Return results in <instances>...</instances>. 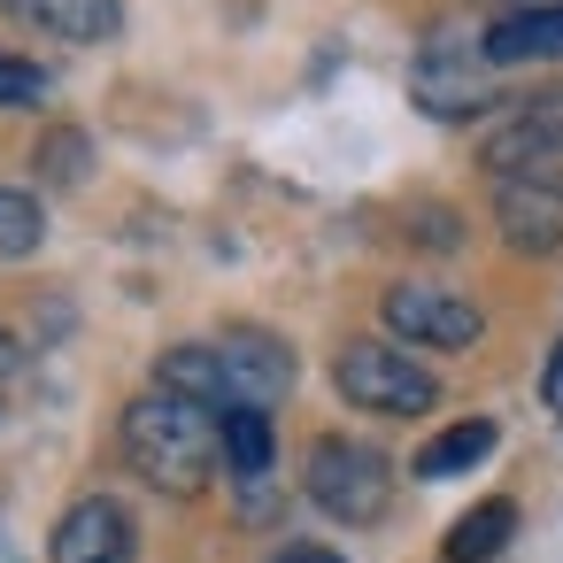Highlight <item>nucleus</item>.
<instances>
[{
    "mask_svg": "<svg viewBox=\"0 0 563 563\" xmlns=\"http://www.w3.org/2000/svg\"><path fill=\"white\" fill-rule=\"evenodd\" d=\"M124 455L147 486L163 494H201L209 471L224 463V440H217V409L201 401H178V394H140L124 409Z\"/></svg>",
    "mask_w": 563,
    "mask_h": 563,
    "instance_id": "1",
    "label": "nucleus"
},
{
    "mask_svg": "<svg viewBox=\"0 0 563 563\" xmlns=\"http://www.w3.org/2000/svg\"><path fill=\"white\" fill-rule=\"evenodd\" d=\"M301 494H309L324 517H340V525H378L386 501H394V471H386L378 448H363V440H347V432H324V440H309V455H301Z\"/></svg>",
    "mask_w": 563,
    "mask_h": 563,
    "instance_id": "2",
    "label": "nucleus"
},
{
    "mask_svg": "<svg viewBox=\"0 0 563 563\" xmlns=\"http://www.w3.org/2000/svg\"><path fill=\"white\" fill-rule=\"evenodd\" d=\"M332 386L347 409H371V417H424L440 401V378L409 363L394 340H347L332 355Z\"/></svg>",
    "mask_w": 563,
    "mask_h": 563,
    "instance_id": "3",
    "label": "nucleus"
},
{
    "mask_svg": "<svg viewBox=\"0 0 563 563\" xmlns=\"http://www.w3.org/2000/svg\"><path fill=\"white\" fill-rule=\"evenodd\" d=\"M409 101L424 109V117H440V124H463V117H486V55H478V40H463V32H432L424 40V55L409 63Z\"/></svg>",
    "mask_w": 563,
    "mask_h": 563,
    "instance_id": "4",
    "label": "nucleus"
},
{
    "mask_svg": "<svg viewBox=\"0 0 563 563\" xmlns=\"http://www.w3.org/2000/svg\"><path fill=\"white\" fill-rule=\"evenodd\" d=\"M378 309H386V332H401L409 347H440V355H463V347H478V332H486L478 301H463V294H448V286H417V278L386 286Z\"/></svg>",
    "mask_w": 563,
    "mask_h": 563,
    "instance_id": "5",
    "label": "nucleus"
},
{
    "mask_svg": "<svg viewBox=\"0 0 563 563\" xmlns=\"http://www.w3.org/2000/svg\"><path fill=\"white\" fill-rule=\"evenodd\" d=\"M494 224L517 255H555L563 247V163L494 178Z\"/></svg>",
    "mask_w": 563,
    "mask_h": 563,
    "instance_id": "6",
    "label": "nucleus"
},
{
    "mask_svg": "<svg viewBox=\"0 0 563 563\" xmlns=\"http://www.w3.org/2000/svg\"><path fill=\"white\" fill-rule=\"evenodd\" d=\"M217 355H224V378H232V401L240 409H271L294 386V347L278 332H263V324H232L217 340Z\"/></svg>",
    "mask_w": 563,
    "mask_h": 563,
    "instance_id": "7",
    "label": "nucleus"
},
{
    "mask_svg": "<svg viewBox=\"0 0 563 563\" xmlns=\"http://www.w3.org/2000/svg\"><path fill=\"white\" fill-rule=\"evenodd\" d=\"M132 509L117 501V494H86V501H70L63 509V525H55V563H132Z\"/></svg>",
    "mask_w": 563,
    "mask_h": 563,
    "instance_id": "8",
    "label": "nucleus"
},
{
    "mask_svg": "<svg viewBox=\"0 0 563 563\" xmlns=\"http://www.w3.org/2000/svg\"><path fill=\"white\" fill-rule=\"evenodd\" d=\"M486 70H525V63H563V9H509L478 32Z\"/></svg>",
    "mask_w": 563,
    "mask_h": 563,
    "instance_id": "9",
    "label": "nucleus"
},
{
    "mask_svg": "<svg viewBox=\"0 0 563 563\" xmlns=\"http://www.w3.org/2000/svg\"><path fill=\"white\" fill-rule=\"evenodd\" d=\"M16 24H32V32H55V40H70V47H101V40H117L124 32V9L117 0H0Z\"/></svg>",
    "mask_w": 563,
    "mask_h": 563,
    "instance_id": "10",
    "label": "nucleus"
},
{
    "mask_svg": "<svg viewBox=\"0 0 563 563\" xmlns=\"http://www.w3.org/2000/svg\"><path fill=\"white\" fill-rule=\"evenodd\" d=\"M155 386L163 394H178V401H201V409H240L232 401V378H224V355H217V340H186V347H163V363H155Z\"/></svg>",
    "mask_w": 563,
    "mask_h": 563,
    "instance_id": "11",
    "label": "nucleus"
},
{
    "mask_svg": "<svg viewBox=\"0 0 563 563\" xmlns=\"http://www.w3.org/2000/svg\"><path fill=\"white\" fill-rule=\"evenodd\" d=\"M494 440H501V424L494 417H463V424H448V432H432L424 448H417V478H463V471H478L486 455H494Z\"/></svg>",
    "mask_w": 563,
    "mask_h": 563,
    "instance_id": "12",
    "label": "nucleus"
},
{
    "mask_svg": "<svg viewBox=\"0 0 563 563\" xmlns=\"http://www.w3.org/2000/svg\"><path fill=\"white\" fill-rule=\"evenodd\" d=\"M509 532H517V501H509V494H494V501H478V509H463V517H455V532H448L440 563H494V555L509 548Z\"/></svg>",
    "mask_w": 563,
    "mask_h": 563,
    "instance_id": "13",
    "label": "nucleus"
},
{
    "mask_svg": "<svg viewBox=\"0 0 563 563\" xmlns=\"http://www.w3.org/2000/svg\"><path fill=\"white\" fill-rule=\"evenodd\" d=\"M217 440H224V471L240 486H263L271 478V409H224L217 417Z\"/></svg>",
    "mask_w": 563,
    "mask_h": 563,
    "instance_id": "14",
    "label": "nucleus"
},
{
    "mask_svg": "<svg viewBox=\"0 0 563 563\" xmlns=\"http://www.w3.org/2000/svg\"><path fill=\"white\" fill-rule=\"evenodd\" d=\"M40 240H47V209H40V194H24V186H0V263H24V255H40Z\"/></svg>",
    "mask_w": 563,
    "mask_h": 563,
    "instance_id": "15",
    "label": "nucleus"
},
{
    "mask_svg": "<svg viewBox=\"0 0 563 563\" xmlns=\"http://www.w3.org/2000/svg\"><path fill=\"white\" fill-rule=\"evenodd\" d=\"M32 163H40V178H47V186H86L93 147H86V132H70V124H63V132H47V140H40V155H32Z\"/></svg>",
    "mask_w": 563,
    "mask_h": 563,
    "instance_id": "16",
    "label": "nucleus"
},
{
    "mask_svg": "<svg viewBox=\"0 0 563 563\" xmlns=\"http://www.w3.org/2000/svg\"><path fill=\"white\" fill-rule=\"evenodd\" d=\"M509 117H517V124H525V132H532V140H540L548 155H555V163H563V86H548V93L517 101Z\"/></svg>",
    "mask_w": 563,
    "mask_h": 563,
    "instance_id": "17",
    "label": "nucleus"
},
{
    "mask_svg": "<svg viewBox=\"0 0 563 563\" xmlns=\"http://www.w3.org/2000/svg\"><path fill=\"white\" fill-rule=\"evenodd\" d=\"M40 101H47V70L0 55V109H40Z\"/></svg>",
    "mask_w": 563,
    "mask_h": 563,
    "instance_id": "18",
    "label": "nucleus"
},
{
    "mask_svg": "<svg viewBox=\"0 0 563 563\" xmlns=\"http://www.w3.org/2000/svg\"><path fill=\"white\" fill-rule=\"evenodd\" d=\"M540 401H548V409L563 417V340L548 347V371H540Z\"/></svg>",
    "mask_w": 563,
    "mask_h": 563,
    "instance_id": "19",
    "label": "nucleus"
},
{
    "mask_svg": "<svg viewBox=\"0 0 563 563\" xmlns=\"http://www.w3.org/2000/svg\"><path fill=\"white\" fill-rule=\"evenodd\" d=\"M271 563H347V555H332V548H309V540H301V548H286V555H271Z\"/></svg>",
    "mask_w": 563,
    "mask_h": 563,
    "instance_id": "20",
    "label": "nucleus"
},
{
    "mask_svg": "<svg viewBox=\"0 0 563 563\" xmlns=\"http://www.w3.org/2000/svg\"><path fill=\"white\" fill-rule=\"evenodd\" d=\"M16 363H24V347H16V340H9V332H0V378H9V371H16Z\"/></svg>",
    "mask_w": 563,
    "mask_h": 563,
    "instance_id": "21",
    "label": "nucleus"
},
{
    "mask_svg": "<svg viewBox=\"0 0 563 563\" xmlns=\"http://www.w3.org/2000/svg\"><path fill=\"white\" fill-rule=\"evenodd\" d=\"M517 9H563V0H517Z\"/></svg>",
    "mask_w": 563,
    "mask_h": 563,
    "instance_id": "22",
    "label": "nucleus"
}]
</instances>
